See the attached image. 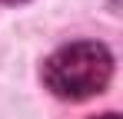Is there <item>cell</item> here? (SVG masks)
<instances>
[{
    "label": "cell",
    "mask_w": 123,
    "mask_h": 119,
    "mask_svg": "<svg viewBox=\"0 0 123 119\" xmlns=\"http://www.w3.org/2000/svg\"><path fill=\"white\" fill-rule=\"evenodd\" d=\"M40 76H43V86L57 99L83 103L106 89V83L113 76V56L97 40H77V43L53 50L43 60Z\"/></svg>",
    "instance_id": "6da1fadb"
},
{
    "label": "cell",
    "mask_w": 123,
    "mask_h": 119,
    "mask_svg": "<svg viewBox=\"0 0 123 119\" xmlns=\"http://www.w3.org/2000/svg\"><path fill=\"white\" fill-rule=\"evenodd\" d=\"M97 119H120L117 113H103V116H97Z\"/></svg>",
    "instance_id": "7a4b0ae2"
},
{
    "label": "cell",
    "mask_w": 123,
    "mask_h": 119,
    "mask_svg": "<svg viewBox=\"0 0 123 119\" xmlns=\"http://www.w3.org/2000/svg\"><path fill=\"white\" fill-rule=\"evenodd\" d=\"M3 3H23V0H3Z\"/></svg>",
    "instance_id": "3957f363"
}]
</instances>
